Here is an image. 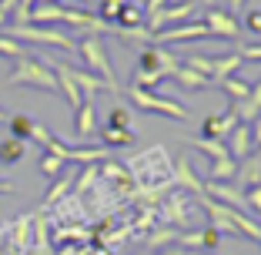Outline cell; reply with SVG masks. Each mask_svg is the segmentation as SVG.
<instances>
[{"label":"cell","mask_w":261,"mask_h":255,"mask_svg":"<svg viewBox=\"0 0 261 255\" xmlns=\"http://www.w3.org/2000/svg\"><path fill=\"white\" fill-rule=\"evenodd\" d=\"M7 84L10 87H37V91H50L57 94V74L50 64L37 61V57H17L14 71L7 74Z\"/></svg>","instance_id":"6da1fadb"},{"label":"cell","mask_w":261,"mask_h":255,"mask_svg":"<svg viewBox=\"0 0 261 255\" xmlns=\"http://www.w3.org/2000/svg\"><path fill=\"white\" fill-rule=\"evenodd\" d=\"M124 94L130 98V104H138L141 111H147V114H164V118H177V121H191V111H188L185 104L171 101V98H161V94L144 91V87H134V84L124 87Z\"/></svg>","instance_id":"7a4b0ae2"},{"label":"cell","mask_w":261,"mask_h":255,"mask_svg":"<svg viewBox=\"0 0 261 255\" xmlns=\"http://www.w3.org/2000/svg\"><path fill=\"white\" fill-rule=\"evenodd\" d=\"M77 54H81V61L87 64L91 74H97V78L108 81V84H117L114 67H111V57H108V47H104V40H100L97 34H87V37L77 40Z\"/></svg>","instance_id":"3957f363"},{"label":"cell","mask_w":261,"mask_h":255,"mask_svg":"<svg viewBox=\"0 0 261 255\" xmlns=\"http://www.w3.org/2000/svg\"><path fill=\"white\" fill-rule=\"evenodd\" d=\"M7 37L14 40H31V44H50L61 51H77V40L70 34L57 31V27H37V24H23V27H7Z\"/></svg>","instance_id":"277c9868"},{"label":"cell","mask_w":261,"mask_h":255,"mask_svg":"<svg viewBox=\"0 0 261 255\" xmlns=\"http://www.w3.org/2000/svg\"><path fill=\"white\" fill-rule=\"evenodd\" d=\"M138 71H154V74L171 78L177 71V57L171 54V51H164L161 44H144L138 51Z\"/></svg>","instance_id":"5b68a950"},{"label":"cell","mask_w":261,"mask_h":255,"mask_svg":"<svg viewBox=\"0 0 261 255\" xmlns=\"http://www.w3.org/2000/svg\"><path fill=\"white\" fill-rule=\"evenodd\" d=\"M204 27H207L211 37H238V34H241L238 17L228 14V10H218V7L204 10Z\"/></svg>","instance_id":"8992f818"},{"label":"cell","mask_w":261,"mask_h":255,"mask_svg":"<svg viewBox=\"0 0 261 255\" xmlns=\"http://www.w3.org/2000/svg\"><path fill=\"white\" fill-rule=\"evenodd\" d=\"M54 67H61L64 74L81 87L84 98H91V94H97V91H121V84H108V81H100L97 74H91V71H77V67H67V64H54Z\"/></svg>","instance_id":"52a82bcc"},{"label":"cell","mask_w":261,"mask_h":255,"mask_svg":"<svg viewBox=\"0 0 261 255\" xmlns=\"http://www.w3.org/2000/svg\"><path fill=\"white\" fill-rule=\"evenodd\" d=\"M204 198L221 201V205H228V208L245 212V195L231 185V181H204Z\"/></svg>","instance_id":"ba28073f"},{"label":"cell","mask_w":261,"mask_h":255,"mask_svg":"<svg viewBox=\"0 0 261 255\" xmlns=\"http://www.w3.org/2000/svg\"><path fill=\"white\" fill-rule=\"evenodd\" d=\"M238 128V118H234V111H224V114H207L204 121H201V138H218L224 141L231 131Z\"/></svg>","instance_id":"9c48e42d"},{"label":"cell","mask_w":261,"mask_h":255,"mask_svg":"<svg viewBox=\"0 0 261 255\" xmlns=\"http://www.w3.org/2000/svg\"><path fill=\"white\" fill-rule=\"evenodd\" d=\"M224 145H228V155L234 158V161H248V158H251V151H254V145H251V128H248V124H238V128L224 138Z\"/></svg>","instance_id":"30bf717a"},{"label":"cell","mask_w":261,"mask_h":255,"mask_svg":"<svg viewBox=\"0 0 261 255\" xmlns=\"http://www.w3.org/2000/svg\"><path fill=\"white\" fill-rule=\"evenodd\" d=\"M74 131H77V138H81V141H87V138L97 134V111H94V101L91 98L81 101L77 118H74Z\"/></svg>","instance_id":"8fae6325"},{"label":"cell","mask_w":261,"mask_h":255,"mask_svg":"<svg viewBox=\"0 0 261 255\" xmlns=\"http://www.w3.org/2000/svg\"><path fill=\"white\" fill-rule=\"evenodd\" d=\"M234 118H238V124H251L254 118L261 114V81H258V87H251V94H248L245 101H234Z\"/></svg>","instance_id":"7c38bea8"},{"label":"cell","mask_w":261,"mask_h":255,"mask_svg":"<svg viewBox=\"0 0 261 255\" xmlns=\"http://www.w3.org/2000/svg\"><path fill=\"white\" fill-rule=\"evenodd\" d=\"M174 188H188V192L204 195V181L191 171V161H188V158H177L174 161Z\"/></svg>","instance_id":"4fadbf2b"},{"label":"cell","mask_w":261,"mask_h":255,"mask_svg":"<svg viewBox=\"0 0 261 255\" xmlns=\"http://www.w3.org/2000/svg\"><path fill=\"white\" fill-rule=\"evenodd\" d=\"M188 215H191V208H188V198L181 192H174V198L164 205V222H177L181 225V232H188Z\"/></svg>","instance_id":"5bb4252c"},{"label":"cell","mask_w":261,"mask_h":255,"mask_svg":"<svg viewBox=\"0 0 261 255\" xmlns=\"http://www.w3.org/2000/svg\"><path fill=\"white\" fill-rule=\"evenodd\" d=\"M171 78H174V84H177V87H188V91H201V87H207V84H211L207 78H201L198 71L185 67V64H177V71L171 74Z\"/></svg>","instance_id":"9a60e30c"},{"label":"cell","mask_w":261,"mask_h":255,"mask_svg":"<svg viewBox=\"0 0 261 255\" xmlns=\"http://www.w3.org/2000/svg\"><path fill=\"white\" fill-rule=\"evenodd\" d=\"M241 67V54H231V57H211V81H224V78H231L234 71Z\"/></svg>","instance_id":"2e32d148"},{"label":"cell","mask_w":261,"mask_h":255,"mask_svg":"<svg viewBox=\"0 0 261 255\" xmlns=\"http://www.w3.org/2000/svg\"><path fill=\"white\" fill-rule=\"evenodd\" d=\"M234 178H238V161H234V158H218V161H211L207 181H234Z\"/></svg>","instance_id":"e0dca14e"},{"label":"cell","mask_w":261,"mask_h":255,"mask_svg":"<svg viewBox=\"0 0 261 255\" xmlns=\"http://www.w3.org/2000/svg\"><path fill=\"white\" fill-rule=\"evenodd\" d=\"M27 158V141H17V138H4L0 141V161L4 165H17Z\"/></svg>","instance_id":"ac0fdd59"},{"label":"cell","mask_w":261,"mask_h":255,"mask_svg":"<svg viewBox=\"0 0 261 255\" xmlns=\"http://www.w3.org/2000/svg\"><path fill=\"white\" fill-rule=\"evenodd\" d=\"M100 145L104 148H127V145H134V131L130 128H104L100 131Z\"/></svg>","instance_id":"d6986e66"},{"label":"cell","mask_w":261,"mask_h":255,"mask_svg":"<svg viewBox=\"0 0 261 255\" xmlns=\"http://www.w3.org/2000/svg\"><path fill=\"white\" fill-rule=\"evenodd\" d=\"M7 124H10V138H17V141H31L34 124H37V121H31L27 114H14V118H7Z\"/></svg>","instance_id":"ffe728a7"},{"label":"cell","mask_w":261,"mask_h":255,"mask_svg":"<svg viewBox=\"0 0 261 255\" xmlns=\"http://www.w3.org/2000/svg\"><path fill=\"white\" fill-rule=\"evenodd\" d=\"M194 148H198V151H204L211 161H218V158H231L228 155V145H224V141H218V138H194Z\"/></svg>","instance_id":"44dd1931"},{"label":"cell","mask_w":261,"mask_h":255,"mask_svg":"<svg viewBox=\"0 0 261 255\" xmlns=\"http://www.w3.org/2000/svg\"><path fill=\"white\" fill-rule=\"evenodd\" d=\"M218 87H221L224 94H231L234 101H245L248 94H251V84H248L245 78H234V74H231V78H224V81H218Z\"/></svg>","instance_id":"7402d4cb"},{"label":"cell","mask_w":261,"mask_h":255,"mask_svg":"<svg viewBox=\"0 0 261 255\" xmlns=\"http://www.w3.org/2000/svg\"><path fill=\"white\" fill-rule=\"evenodd\" d=\"M224 245V235L221 232H215L211 225L207 228H198V252L204 248V252H215V248H221Z\"/></svg>","instance_id":"603a6c76"},{"label":"cell","mask_w":261,"mask_h":255,"mask_svg":"<svg viewBox=\"0 0 261 255\" xmlns=\"http://www.w3.org/2000/svg\"><path fill=\"white\" fill-rule=\"evenodd\" d=\"M241 181H248V185H261V148H254V161L245 165V168L238 171Z\"/></svg>","instance_id":"cb8c5ba5"},{"label":"cell","mask_w":261,"mask_h":255,"mask_svg":"<svg viewBox=\"0 0 261 255\" xmlns=\"http://www.w3.org/2000/svg\"><path fill=\"white\" fill-rule=\"evenodd\" d=\"M127 4H130V0H100V20L114 24V20H117V14H121Z\"/></svg>","instance_id":"d4e9b609"},{"label":"cell","mask_w":261,"mask_h":255,"mask_svg":"<svg viewBox=\"0 0 261 255\" xmlns=\"http://www.w3.org/2000/svg\"><path fill=\"white\" fill-rule=\"evenodd\" d=\"M27 51L20 47V40H14V37H7V34H0V57H23Z\"/></svg>","instance_id":"484cf974"},{"label":"cell","mask_w":261,"mask_h":255,"mask_svg":"<svg viewBox=\"0 0 261 255\" xmlns=\"http://www.w3.org/2000/svg\"><path fill=\"white\" fill-rule=\"evenodd\" d=\"M108 128H130V108L117 104V108L108 114Z\"/></svg>","instance_id":"4316f807"},{"label":"cell","mask_w":261,"mask_h":255,"mask_svg":"<svg viewBox=\"0 0 261 255\" xmlns=\"http://www.w3.org/2000/svg\"><path fill=\"white\" fill-rule=\"evenodd\" d=\"M185 67L198 71L201 78H207V81H211V57H198V54H191V57L185 61Z\"/></svg>","instance_id":"83f0119b"},{"label":"cell","mask_w":261,"mask_h":255,"mask_svg":"<svg viewBox=\"0 0 261 255\" xmlns=\"http://www.w3.org/2000/svg\"><path fill=\"white\" fill-rule=\"evenodd\" d=\"M61 168H64L61 158H57V155H47V151H44V158H40V171H44L47 178H57V175H61Z\"/></svg>","instance_id":"f1b7e54d"},{"label":"cell","mask_w":261,"mask_h":255,"mask_svg":"<svg viewBox=\"0 0 261 255\" xmlns=\"http://www.w3.org/2000/svg\"><path fill=\"white\" fill-rule=\"evenodd\" d=\"M241 31H251V34H261V7H254V10H248L245 17H241Z\"/></svg>","instance_id":"f546056e"},{"label":"cell","mask_w":261,"mask_h":255,"mask_svg":"<svg viewBox=\"0 0 261 255\" xmlns=\"http://www.w3.org/2000/svg\"><path fill=\"white\" fill-rule=\"evenodd\" d=\"M67 188H70V181H67V178H61V181H54V185H50V192H47V198H44V205H54V201H61Z\"/></svg>","instance_id":"4dcf8cb0"},{"label":"cell","mask_w":261,"mask_h":255,"mask_svg":"<svg viewBox=\"0 0 261 255\" xmlns=\"http://www.w3.org/2000/svg\"><path fill=\"white\" fill-rule=\"evenodd\" d=\"M245 208H254V215H261V185H251V192L245 195Z\"/></svg>","instance_id":"1f68e13d"},{"label":"cell","mask_w":261,"mask_h":255,"mask_svg":"<svg viewBox=\"0 0 261 255\" xmlns=\"http://www.w3.org/2000/svg\"><path fill=\"white\" fill-rule=\"evenodd\" d=\"M238 54H241V61H261V44H245V47H238Z\"/></svg>","instance_id":"d6a6232c"},{"label":"cell","mask_w":261,"mask_h":255,"mask_svg":"<svg viewBox=\"0 0 261 255\" xmlns=\"http://www.w3.org/2000/svg\"><path fill=\"white\" fill-rule=\"evenodd\" d=\"M164 7H168V0H144V17L158 14V10H164Z\"/></svg>","instance_id":"836d02e7"},{"label":"cell","mask_w":261,"mask_h":255,"mask_svg":"<svg viewBox=\"0 0 261 255\" xmlns=\"http://www.w3.org/2000/svg\"><path fill=\"white\" fill-rule=\"evenodd\" d=\"M248 128H251V145H254V148H261V114L254 118Z\"/></svg>","instance_id":"e575fe53"},{"label":"cell","mask_w":261,"mask_h":255,"mask_svg":"<svg viewBox=\"0 0 261 255\" xmlns=\"http://www.w3.org/2000/svg\"><path fill=\"white\" fill-rule=\"evenodd\" d=\"M94 178H97V171L87 168V171H84V178H77V192H87V185H91Z\"/></svg>","instance_id":"d590c367"},{"label":"cell","mask_w":261,"mask_h":255,"mask_svg":"<svg viewBox=\"0 0 261 255\" xmlns=\"http://www.w3.org/2000/svg\"><path fill=\"white\" fill-rule=\"evenodd\" d=\"M228 7H231V14H238V10L245 7V0H228Z\"/></svg>","instance_id":"8d00e7d4"},{"label":"cell","mask_w":261,"mask_h":255,"mask_svg":"<svg viewBox=\"0 0 261 255\" xmlns=\"http://www.w3.org/2000/svg\"><path fill=\"white\" fill-rule=\"evenodd\" d=\"M161 255H188V252H185V248H181V245H174V248H164Z\"/></svg>","instance_id":"74e56055"},{"label":"cell","mask_w":261,"mask_h":255,"mask_svg":"<svg viewBox=\"0 0 261 255\" xmlns=\"http://www.w3.org/2000/svg\"><path fill=\"white\" fill-rule=\"evenodd\" d=\"M14 192V185H10V181H4V178H0V195H10Z\"/></svg>","instance_id":"f35d334b"},{"label":"cell","mask_w":261,"mask_h":255,"mask_svg":"<svg viewBox=\"0 0 261 255\" xmlns=\"http://www.w3.org/2000/svg\"><path fill=\"white\" fill-rule=\"evenodd\" d=\"M87 255H111V248H91Z\"/></svg>","instance_id":"ab89813d"},{"label":"cell","mask_w":261,"mask_h":255,"mask_svg":"<svg viewBox=\"0 0 261 255\" xmlns=\"http://www.w3.org/2000/svg\"><path fill=\"white\" fill-rule=\"evenodd\" d=\"M4 121H7V111H4V108H0V124H4Z\"/></svg>","instance_id":"60d3db41"},{"label":"cell","mask_w":261,"mask_h":255,"mask_svg":"<svg viewBox=\"0 0 261 255\" xmlns=\"http://www.w3.org/2000/svg\"><path fill=\"white\" fill-rule=\"evenodd\" d=\"M77 4H91V0H77Z\"/></svg>","instance_id":"b9f144b4"},{"label":"cell","mask_w":261,"mask_h":255,"mask_svg":"<svg viewBox=\"0 0 261 255\" xmlns=\"http://www.w3.org/2000/svg\"><path fill=\"white\" fill-rule=\"evenodd\" d=\"M194 255H207V252H194Z\"/></svg>","instance_id":"7bdbcfd3"},{"label":"cell","mask_w":261,"mask_h":255,"mask_svg":"<svg viewBox=\"0 0 261 255\" xmlns=\"http://www.w3.org/2000/svg\"><path fill=\"white\" fill-rule=\"evenodd\" d=\"M141 255H147V252H141Z\"/></svg>","instance_id":"ee69618b"}]
</instances>
